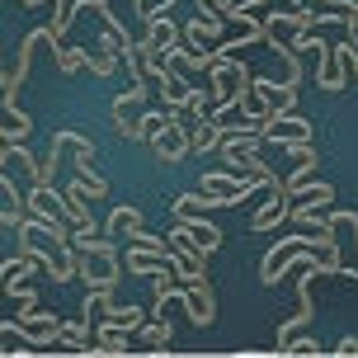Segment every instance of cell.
I'll use <instances>...</instances> for the list:
<instances>
[{"mask_svg": "<svg viewBox=\"0 0 358 358\" xmlns=\"http://www.w3.org/2000/svg\"><path fill=\"white\" fill-rule=\"evenodd\" d=\"M306 255L321 259V273H340V241H335V231H316V236H283L278 245H268L264 259H259V283L278 287L287 264L292 259H306Z\"/></svg>", "mask_w": 358, "mask_h": 358, "instance_id": "1", "label": "cell"}, {"mask_svg": "<svg viewBox=\"0 0 358 358\" xmlns=\"http://www.w3.org/2000/svg\"><path fill=\"white\" fill-rule=\"evenodd\" d=\"M71 245H76V264H80L85 287H118L123 264H118V245H113V236H99V227L85 222V227H76V231H71Z\"/></svg>", "mask_w": 358, "mask_h": 358, "instance_id": "2", "label": "cell"}, {"mask_svg": "<svg viewBox=\"0 0 358 358\" xmlns=\"http://www.w3.org/2000/svg\"><path fill=\"white\" fill-rule=\"evenodd\" d=\"M208 85H213V99H217L213 108H231L236 99H245V94H250L255 71L245 66V62H241V57L222 52V57H217V66L208 71Z\"/></svg>", "mask_w": 358, "mask_h": 358, "instance_id": "3", "label": "cell"}, {"mask_svg": "<svg viewBox=\"0 0 358 358\" xmlns=\"http://www.w3.org/2000/svg\"><path fill=\"white\" fill-rule=\"evenodd\" d=\"M198 189H203V194H213L222 208H236V203L255 198V189H268V184H259V179H245L241 170H208V175L198 179Z\"/></svg>", "mask_w": 358, "mask_h": 358, "instance_id": "4", "label": "cell"}, {"mask_svg": "<svg viewBox=\"0 0 358 358\" xmlns=\"http://www.w3.org/2000/svg\"><path fill=\"white\" fill-rule=\"evenodd\" d=\"M292 208H297V198H292V189H287V179H278V184L268 189V198L259 203V213L250 217V231H273V227L292 222Z\"/></svg>", "mask_w": 358, "mask_h": 358, "instance_id": "5", "label": "cell"}, {"mask_svg": "<svg viewBox=\"0 0 358 358\" xmlns=\"http://www.w3.org/2000/svg\"><path fill=\"white\" fill-rule=\"evenodd\" d=\"M170 113H175V108H170ZM151 151H156V161H161V165H179L189 151H194V132H189V123H184V113L170 118V127L151 142Z\"/></svg>", "mask_w": 358, "mask_h": 358, "instance_id": "6", "label": "cell"}, {"mask_svg": "<svg viewBox=\"0 0 358 358\" xmlns=\"http://www.w3.org/2000/svg\"><path fill=\"white\" fill-rule=\"evenodd\" d=\"M264 142L278 146V151H283V146H297V142H316V127L306 123L302 113L287 108V113H278V118H268V123H264Z\"/></svg>", "mask_w": 358, "mask_h": 358, "instance_id": "7", "label": "cell"}, {"mask_svg": "<svg viewBox=\"0 0 358 358\" xmlns=\"http://www.w3.org/2000/svg\"><path fill=\"white\" fill-rule=\"evenodd\" d=\"M349 80V62H344L340 43H325L321 52H316V85L321 90H344Z\"/></svg>", "mask_w": 358, "mask_h": 358, "instance_id": "8", "label": "cell"}, {"mask_svg": "<svg viewBox=\"0 0 358 358\" xmlns=\"http://www.w3.org/2000/svg\"><path fill=\"white\" fill-rule=\"evenodd\" d=\"M15 321L38 340V349H48V344L62 335V321H57V311H38V306H29V311H19Z\"/></svg>", "mask_w": 358, "mask_h": 358, "instance_id": "9", "label": "cell"}, {"mask_svg": "<svg viewBox=\"0 0 358 358\" xmlns=\"http://www.w3.org/2000/svg\"><path fill=\"white\" fill-rule=\"evenodd\" d=\"M170 231L184 236V241H194L203 255H217V250H222V227H213L208 217H198V222H175Z\"/></svg>", "mask_w": 358, "mask_h": 358, "instance_id": "10", "label": "cell"}, {"mask_svg": "<svg viewBox=\"0 0 358 358\" xmlns=\"http://www.w3.org/2000/svg\"><path fill=\"white\" fill-rule=\"evenodd\" d=\"M142 325H146V311L127 302V306H113V311H104V316L94 321V330H118V335H137Z\"/></svg>", "mask_w": 358, "mask_h": 358, "instance_id": "11", "label": "cell"}, {"mask_svg": "<svg viewBox=\"0 0 358 358\" xmlns=\"http://www.w3.org/2000/svg\"><path fill=\"white\" fill-rule=\"evenodd\" d=\"M222 29H227V19H222V15H208V10H198V15L184 24V38H189L194 48H203V43H222Z\"/></svg>", "mask_w": 358, "mask_h": 358, "instance_id": "12", "label": "cell"}, {"mask_svg": "<svg viewBox=\"0 0 358 358\" xmlns=\"http://www.w3.org/2000/svg\"><path fill=\"white\" fill-rule=\"evenodd\" d=\"M208 208H222V203H217L213 194H203V189H198V194H175V198H170V213H175V222H198Z\"/></svg>", "mask_w": 358, "mask_h": 358, "instance_id": "13", "label": "cell"}, {"mask_svg": "<svg viewBox=\"0 0 358 358\" xmlns=\"http://www.w3.org/2000/svg\"><path fill=\"white\" fill-rule=\"evenodd\" d=\"M146 104V80H127V90L113 99V118H142Z\"/></svg>", "mask_w": 358, "mask_h": 358, "instance_id": "14", "label": "cell"}, {"mask_svg": "<svg viewBox=\"0 0 358 358\" xmlns=\"http://www.w3.org/2000/svg\"><path fill=\"white\" fill-rule=\"evenodd\" d=\"M85 57H90V76H99V80H108V76L118 71V62H123V57L113 52V48H104V43H85Z\"/></svg>", "mask_w": 358, "mask_h": 358, "instance_id": "15", "label": "cell"}, {"mask_svg": "<svg viewBox=\"0 0 358 358\" xmlns=\"http://www.w3.org/2000/svg\"><path fill=\"white\" fill-rule=\"evenodd\" d=\"M137 227H142V208L118 203V208L108 213V222H104V236H127V231H137Z\"/></svg>", "mask_w": 358, "mask_h": 358, "instance_id": "16", "label": "cell"}, {"mask_svg": "<svg viewBox=\"0 0 358 358\" xmlns=\"http://www.w3.org/2000/svg\"><path fill=\"white\" fill-rule=\"evenodd\" d=\"M146 38L161 43V48H175L179 43V24L170 15H156V19H146Z\"/></svg>", "mask_w": 358, "mask_h": 358, "instance_id": "17", "label": "cell"}, {"mask_svg": "<svg viewBox=\"0 0 358 358\" xmlns=\"http://www.w3.org/2000/svg\"><path fill=\"white\" fill-rule=\"evenodd\" d=\"M137 335H142V344H146V349H165V344L175 340V325L165 321V316H156V321H146L142 330H137Z\"/></svg>", "mask_w": 358, "mask_h": 358, "instance_id": "18", "label": "cell"}, {"mask_svg": "<svg viewBox=\"0 0 358 358\" xmlns=\"http://www.w3.org/2000/svg\"><path fill=\"white\" fill-rule=\"evenodd\" d=\"M52 62H57V71H62V76H76V71H85V66H90L85 48H52Z\"/></svg>", "mask_w": 358, "mask_h": 358, "instance_id": "19", "label": "cell"}, {"mask_svg": "<svg viewBox=\"0 0 358 358\" xmlns=\"http://www.w3.org/2000/svg\"><path fill=\"white\" fill-rule=\"evenodd\" d=\"M297 203H311V208H330L335 203V189L330 184H302V189H292Z\"/></svg>", "mask_w": 358, "mask_h": 358, "instance_id": "20", "label": "cell"}, {"mask_svg": "<svg viewBox=\"0 0 358 358\" xmlns=\"http://www.w3.org/2000/svg\"><path fill=\"white\" fill-rule=\"evenodd\" d=\"M29 132H34L29 113H19V108H5V142H29Z\"/></svg>", "mask_w": 358, "mask_h": 358, "instance_id": "21", "label": "cell"}, {"mask_svg": "<svg viewBox=\"0 0 358 358\" xmlns=\"http://www.w3.org/2000/svg\"><path fill=\"white\" fill-rule=\"evenodd\" d=\"M170 118H175L170 108H161V113H142V142H156L165 127H170Z\"/></svg>", "mask_w": 358, "mask_h": 358, "instance_id": "22", "label": "cell"}, {"mask_svg": "<svg viewBox=\"0 0 358 358\" xmlns=\"http://www.w3.org/2000/svg\"><path fill=\"white\" fill-rule=\"evenodd\" d=\"M132 10H137V19H156V15H165V10H175V0H132Z\"/></svg>", "mask_w": 358, "mask_h": 358, "instance_id": "23", "label": "cell"}, {"mask_svg": "<svg viewBox=\"0 0 358 358\" xmlns=\"http://www.w3.org/2000/svg\"><path fill=\"white\" fill-rule=\"evenodd\" d=\"M340 52H344V62H349V76L358 80V29H349V38L340 43Z\"/></svg>", "mask_w": 358, "mask_h": 358, "instance_id": "24", "label": "cell"}, {"mask_svg": "<svg viewBox=\"0 0 358 358\" xmlns=\"http://www.w3.org/2000/svg\"><path fill=\"white\" fill-rule=\"evenodd\" d=\"M283 354H321V344H316V335H306V330H302V335L287 344Z\"/></svg>", "mask_w": 358, "mask_h": 358, "instance_id": "25", "label": "cell"}, {"mask_svg": "<svg viewBox=\"0 0 358 358\" xmlns=\"http://www.w3.org/2000/svg\"><path fill=\"white\" fill-rule=\"evenodd\" d=\"M194 5H198V10H208V15H222V19L236 10V0H194Z\"/></svg>", "mask_w": 358, "mask_h": 358, "instance_id": "26", "label": "cell"}, {"mask_svg": "<svg viewBox=\"0 0 358 358\" xmlns=\"http://www.w3.org/2000/svg\"><path fill=\"white\" fill-rule=\"evenodd\" d=\"M335 354H344V358H358V340H354V335H344V340L335 344Z\"/></svg>", "mask_w": 358, "mask_h": 358, "instance_id": "27", "label": "cell"}, {"mask_svg": "<svg viewBox=\"0 0 358 358\" xmlns=\"http://www.w3.org/2000/svg\"><path fill=\"white\" fill-rule=\"evenodd\" d=\"M287 5H297V10H316V0H287Z\"/></svg>", "mask_w": 358, "mask_h": 358, "instance_id": "28", "label": "cell"}, {"mask_svg": "<svg viewBox=\"0 0 358 358\" xmlns=\"http://www.w3.org/2000/svg\"><path fill=\"white\" fill-rule=\"evenodd\" d=\"M24 5H29V10H34V5H43V0H24Z\"/></svg>", "mask_w": 358, "mask_h": 358, "instance_id": "29", "label": "cell"}]
</instances>
